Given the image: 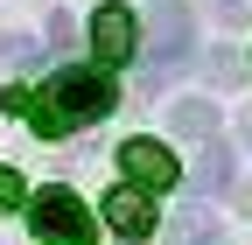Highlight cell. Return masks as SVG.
<instances>
[{
	"label": "cell",
	"instance_id": "cell-1",
	"mask_svg": "<svg viewBox=\"0 0 252 245\" xmlns=\"http://www.w3.org/2000/svg\"><path fill=\"white\" fill-rule=\"evenodd\" d=\"M112 98H119V84H112V70H98V63H63V70L49 77V112L63 119V133L105 119Z\"/></svg>",
	"mask_w": 252,
	"mask_h": 245
},
{
	"label": "cell",
	"instance_id": "cell-2",
	"mask_svg": "<svg viewBox=\"0 0 252 245\" xmlns=\"http://www.w3.org/2000/svg\"><path fill=\"white\" fill-rule=\"evenodd\" d=\"M189 49H196V21H189V7H182V0H161L154 21H147V84H140V91H154L168 70H182Z\"/></svg>",
	"mask_w": 252,
	"mask_h": 245
},
{
	"label": "cell",
	"instance_id": "cell-9",
	"mask_svg": "<svg viewBox=\"0 0 252 245\" xmlns=\"http://www.w3.org/2000/svg\"><path fill=\"white\" fill-rule=\"evenodd\" d=\"M168 126H175V133H189V140H210V133H217V112H210L203 98H182V105L168 112Z\"/></svg>",
	"mask_w": 252,
	"mask_h": 245
},
{
	"label": "cell",
	"instance_id": "cell-8",
	"mask_svg": "<svg viewBox=\"0 0 252 245\" xmlns=\"http://www.w3.org/2000/svg\"><path fill=\"white\" fill-rule=\"evenodd\" d=\"M175 245H224L217 210H210V203H182V217H175Z\"/></svg>",
	"mask_w": 252,
	"mask_h": 245
},
{
	"label": "cell",
	"instance_id": "cell-10",
	"mask_svg": "<svg viewBox=\"0 0 252 245\" xmlns=\"http://www.w3.org/2000/svg\"><path fill=\"white\" fill-rule=\"evenodd\" d=\"M196 175H203V189H231V147H224V140H210Z\"/></svg>",
	"mask_w": 252,
	"mask_h": 245
},
{
	"label": "cell",
	"instance_id": "cell-12",
	"mask_svg": "<svg viewBox=\"0 0 252 245\" xmlns=\"http://www.w3.org/2000/svg\"><path fill=\"white\" fill-rule=\"evenodd\" d=\"M238 133H245V140H252V105H245V112H238Z\"/></svg>",
	"mask_w": 252,
	"mask_h": 245
},
{
	"label": "cell",
	"instance_id": "cell-11",
	"mask_svg": "<svg viewBox=\"0 0 252 245\" xmlns=\"http://www.w3.org/2000/svg\"><path fill=\"white\" fill-rule=\"evenodd\" d=\"M14 203H28V182L14 168H0V210H14Z\"/></svg>",
	"mask_w": 252,
	"mask_h": 245
},
{
	"label": "cell",
	"instance_id": "cell-5",
	"mask_svg": "<svg viewBox=\"0 0 252 245\" xmlns=\"http://www.w3.org/2000/svg\"><path fill=\"white\" fill-rule=\"evenodd\" d=\"M119 168H126V182H133L140 196H147V189H175V182H182V161L168 154L161 140H126V147H119Z\"/></svg>",
	"mask_w": 252,
	"mask_h": 245
},
{
	"label": "cell",
	"instance_id": "cell-4",
	"mask_svg": "<svg viewBox=\"0 0 252 245\" xmlns=\"http://www.w3.org/2000/svg\"><path fill=\"white\" fill-rule=\"evenodd\" d=\"M91 49H98V70L133 63V56H140V21H133V7L105 0L98 14H91Z\"/></svg>",
	"mask_w": 252,
	"mask_h": 245
},
{
	"label": "cell",
	"instance_id": "cell-6",
	"mask_svg": "<svg viewBox=\"0 0 252 245\" xmlns=\"http://www.w3.org/2000/svg\"><path fill=\"white\" fill-rule=\"evenodd\" d=\"M105 224H112L119 238H147V231H154V203L133 189V182H119V189L105 196Z\"/></svg>",
	"mask_w": 252,
	"mask_h": 245
},
{
	"label": "cell",
	"instance_id": "cell-7",
	"mask_svg": "<svg viewBox=\"0 0 252 245\" xmlns=\"http://www.w3.org/2000/svg\"><path fill=\"white\" fill-rule=\"evenodd\" d=\"M7 112H14V119H28L42 140H56V133H63V119L49 112V98H42V91H28V84H7Z\"/></svg>",
	"mask_w": 252,
	"mask_h": 245
},
{
	"label": "cell",
	"instance_id": "cell-3",
	"mask_svg": "<svg viewBox=\"0 0 252 245\" xmlns=\"http://www.w3.org/2000/svg\"><path fill=\"white\" fill-rule=\"evenodd\" d=\"M28 224H35V238H49V245H91V231H98V224H91V210L63 189V182L28 196Z\"/></svg>",
	"mask_w": 252,
	"mask_h": 245
}]
</instances>
